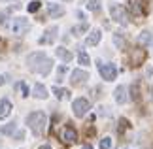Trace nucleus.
<instances>
[{"label":"nucleus","instance_id":"nucleus-1","mask_svg":"<svg viewBox=\"0 0 153 149\" xmlns=\"http://www.w3.org/2000/svg\"><path fill=\"white\" fill-rule=\"evenodd\" d=\"M27 64H28V68H30L32 72H38V74H42V76H48L51 72V68H53L51 59L45 55L44 51L30 53V55L27 57Z\"/></svg>","mask_w":153,"mask_h":149},{"label":"nucleus","instance_id":"nucleus-2","mask_svg":"<svg viewBox=\"0 0 153 149\" xmlns=\"http://www.w3.org/2000/svg\"><path fill=\"white\" fill-rule=\"evenodd\" d=\"M27 125L32 128L34 134H42L45 130V125H48V117H45L44 111H32L27 117Z\"/></svg>","mask_w":153,"mask_h":149},{"label":"nucleus","instance_id":"nucleus-3","mask_svg":"<svg viewBox=\"0 0 153 149\" xmlns=\"http://www.w3.org/2000/svg\"><path fill=\"white\" fill-rule=\"evenodd\" d=\"M110 15H111V19L115 23H119V25H127V21H128L127 8L123 4H119V2H111L110 4Z\"/></svg>","mask_w":153,"mask_h":149},{"label":"nucleus","instance_id":"nucleus-4","mask_svg":"<svg viewBox=\"0 0 153 149\" xmlns=\"http://www.w3.org/2000/svg\"><path fill=\"white\" fill-rule=\"evenodd\" d=\"M11 32L17 34V36H21V34H27L28 30H30V23H28V19H25V17H15L13 21H11Z\"/></svg>","mask_w":153,"mask_h":149},{"label":"nucleus","instance_id":"nucleus-5","mask_svg":"<svg viewBox=\"0 0 153 149\" xmlns=\"http://www.w3.org/2000/svg\"><path fill=\"white\" fill-rule=\"evenodd\" d=\"M72 110L76 117H83L87 111H89V100L87 98H76L72 102Z\"/></svg>","mask_w":153,"mask_h":149},{"label":"nucleus","instance_id":"nucleus-6","mask_svg":"<svg viewBox=\"0 0 153 149\" xmlns=\"http://www.w3.org/2000/svg\"><path fill=\"white\" fill-rule=\"evenodd\" d=\"M100 76L104 81H111L117 77V68L115 64H100Z\"/></svg>","mask_w":153,"mask_h":149},{"label":"nucleus","instance_id":"nucleus-7","mask_svg":"<svg viewBox=\"0 0 153 149\" xmlns=\"http://www.w3.org/2000/svg\"><path fill=\"white\" fill-rule=\"evenodd\" d=\"M87 79H89V74L83 72L81 68H78V70H74V72H72L70 83H72V85H81V83H85Z\"/></svg>","mask_w":153,"mask_h":149},{"label":"nucleus","instance_id":"nucleus-8","mask_svg":"<svg viewBox=\"0 0 153 149\" xmlns=\"http://www.w3.org/2000/svg\"><path fill=\"white\" fill-rule=\"evenodd\" d=\"M57 32H59V28H57V27H51V28H48V30L44 32V36L40 38V44H51V42H55V38H57Z\"/></svg>","mask_w":153,"mask_h":149},{"label":"nucleus","instance_id":"nucleus-9","mask_svg":"<svg viewBox=\"0 0 153 149\" xmlns=\"http://www.w3.org/2000/svg\"><path fill=\"white\" fill-rule=\"evenodd\" d=\"M114 98H115L117 104H125L127 102V87L125 85H119V87H117L115 93H114Z\"/></svg>","mask_w":153,"mask_h":149},{"label":"nucleus","instance_id":"nucleus-10","mask_svg":"<svg viewBox=\"0 0 153 149\" xmlns=\"http://www.w3.org/2000/svg\"><path fill=\"white\" fill-rule=\"evenodd\" d=\"M11 113V102L8 98H2L0 100V119H6Z\"/></svg>","mask_w":153,"mask_h":149},{"label":"nucleus","instance_id":"nucleus-11","mask_svg":"<svg viewBox=\"0 0 153 149\" xmlns=\"http://www.w3.org/2000/svg\"><path fill=\"white\" fill-rule=\"evenodd\" d=\"M62 140L68 142V144H74V142L78 140V134H76V130L72 127H66V128L62 130Z\"/></svg>","mask_w":153,"mask_h":149},{"label":"nucleus","instance_id":"nucleus-12","mask_svg":"<svg viewBox=\"0 0 153 149\" xmlns=\"http://www.w3.org/2000/svg\"><path fill=\"white\" fill-rule=\"evenodd\" d=\"M48 11H49L51 19H55V17L64 15V8H62L61 4H49V6H48Z\"/></svg>","mask_w":153,"mask_h":149},{"label":"nucleus","instance_id":"nucleus-13","mask_svg":"<svg viewBox=\"0 0 153 149\" xmlns=\"http://www.w3.org/2000/svg\"><path fill=\"white\" fill-rule=\"evenodd\" d=\"M100 40H102L100 30H91V32H89V36H87V40H85V44H87V45H97Z\"/></svg>","mask_w":153,"mask_h":149},{"label":"nucleus","instance_id":"nucleus-14","mask_svg":"<svg viewBox=\"0 0 153 149\" xmlns=\"http://www.w3.org/2000/svg\"><path fill=\"white\" fill-rule=\"evenodd\" d=\"M55 53H57V57H59V59H62L64 62H70V61H72V53H70L66 47H57Z\"/></svg>","mask_w":153,"mask_h":149},{"label":"nucleus","instance_id":"nucleus-15","mask_svg":"<svg viewBox=\"0 0 153 149\" xmlns=\"http://www.w3.org/2000/svg\"><path fill=\"white\" fill-rule=\"evenodd\" d=\"M34 96L40 98V100L48 98V89H45L42 83H36V85H34Z\"/></svg>","mask_w":153,"mask_h":149},{"label":"nucleus","instance_id":"nucleus-16","mask_svg":"<svg viewBox=\"0 0 153 149\" xmlns=\"http://www.w3.org/2000/svg\"><path fill=\"white\" fill-rule=\"evenodd\" d=\"M138 40H140V44H142V45H149L151 42H153V34L149 30H142V32H140V36H138Z\"/></svg>","mask_w":153,"mask_h":149},{"label":"nucleus","instance_id":"nucleus-17","mask_svg":"<svg viewBox=\"0 0 153 149\" xmlns=\"http://www.w3.org/2000/svg\"><path fill=\"white\" fill-rule=\"evenodd\" d=\"M85 30H89V25L83 21L81 25H78V27H74L72 28V32H74V36H81V32H85Z\"/></svg>","mask_w":153,"mask_h":149},{"label":"nucleus","instance_id":"nucleus-18","mask_svg":"<svg viewBox=\"0 0 153 149\" xmlns=\"http://www.w3.org/2000/svg\"><path fill=\"white\" fill-rule=\"evenodd\" d=\"M78 61H79V64H83V66H89V62H91V59H89V55H87L85 51H81L79 49V55H78Z\"/></svg>","mask_w":153,"mask_h":149},{"label":"nucleus","instance_id":"nucleus-19","mask_svg":"<svg viewBox=\"0 0 153 149\" xmlns=\"http://www.w3.org/2000/svg\"><path fill=\"white\" fill-rule=\"evenodd\" d=\"M51 91L55 93V96H57V98H64V96L68 98V96H70V93L66 91V89H59V87H53Z\"/></svg>","mask_w":153,"mask_h":149},{"label":"nucleus","instance_id":"nucleus-20","mask_svg":"<svg viewBox=\"0 0 153 149\" xmlns=\"http://www.w3.org/2000/svg\"><path fill=\"white\" fill-rule=\"evenodd\" d=\"M140 2H142V0H128V8L132 10V13H140Z\"/></svg>","mask_w":153,"mask_h":149},{"label":"nucleus","instance_id":"nucleus-21","mask_svg":"<svg viewBox=\"0 0 153 149\" xmlns=\"http://www.w3.org/2000/svg\"><path fill=\"white\" fill-rule=\"evenodd\" d=\"M114 42H115L117 49H123V47H125V42H123V36H121V32H115V34H114Z\"/></svg>","mask_w":153,"mask_h":149},{"label":"nucleus","instance_id":"nucleus-22","mask_svg":"<svg viewBox=\"0 0 153 149\" xmlns=\"http://www.w3.org/2000/svg\"><path fill=\"white\" fill-rule=\"evenodd\" d=\"M87 8H89L91 11H98V10H100V0H89Z\"/></svg>","mask_w":153,"mask_h":149},{"label":"nucleus","instance_id":"nucleus-23","mask_svg":"<svg viewBox=\"0 0 153 149\" xmlns=\"http://www.w3.org/2000/svg\"><path fill=\"white\" fill-rule=\"evenodd\" d=\"M0 130H2V134H13V130H15V123H8L6 127H2Z\"/></svg>","mask_w":153,"mask_h":149},{"label":"nucleus","instance_id":"nucleus-24","mask_svg":"<svg viewBox=\"0 0 153 149\" xmlns=\"http://www.w3.org/2000/svg\"><path fill=\"white\" fill-rule=\"evenodd\" d=\"M98 147L100 149H110L111 147V138H102L100 144H98Z\"/></svg>","mask_w":153,"mask_h":149},{"label":"nucleus","instance_id":"nucleus-25","mask_svg":"<svg viewBox=\"0 0 153 149\" xmlns=\"http://www.w3.org/2000/svg\"><path fill=\"white\" fill-rule=\"evenodd\" d=\"M17 91L21 93V96H28V89L25 83H17Z\"/></svg>","mask_w":153,"mask_h":149},{"label":"nucleus","instance_id":"nucleus-26","mask_svg":"<svg viewBox=\"0 0 153 149\" xmlns=\"http://www.w3.org/2000/svg\"><path fill=\"white\" fill-rule=\"evenodd\" d=\"M38 10H40V2H38V0H32V2L28 4V11L34 13V11H38Z\"/></svg>","mask_w":153,"mask_h":149},{"label":"nucleus","instance_id":"nucleus-27","mask_svg":"<svg viewBox=\"0 0 153 149\" xmlns=\"http://www.w3.org/2000/svg\"><path fill=\"white\" fill-rule=\"evenodd\" d=\"M64 72H66V66H61V68H59V77H57V81H62Z\"/></svg>","mask_w":153,"mask_h":149},{"label":"nucleus","instance_id":"nucleus-28","mask_svg":"<svg viewBox=\"0 0 153 149\" xmlns=\"http://www.w3.org/2000/svg\"><path fill=\"white\" fill-rule=\"evenodd\" d=\"M76 15H78V19H79V21H85V13H83L81 10H78V11H76Z\"/></svg>","mask_w":153,"mask_h":149},{"label":"nucleus","instance_id":"nucleus-29","mask_svg":"<svg viewBox=\"0 0 153 149\" xmlns=\"http://www.w3.org/2000/svg\"><path fill=\"white\" fill-rule=\"evenodd\" d=\"M8 19V13H4V11H0V25H2V23Z\"/></svg>","mask_w":153,"mask_h":149},{"label":"nucleus","instance_id":"nucleus-30","mask_svg":"<svg viewBox=\"0 0 153 149\" xmlns=\"http://www.w3.org/2000/svg\"><path fill=\"white\" fill-rule=\"evenodd\" d=\"M15 138H17V140H23V138H25V132H23V130H19V132H15Z\"/></svg>","mask_w":153,"mask_h":149},{"label":"nucleus","instance_id":"nucleus-31","mask_svg":"<svg viewBox=\"0 0 153 149\" xmlns=\"http://www.w3.org/2000/svg\"><path fill=\"white\" fill-rule=\"evenodd\" d=\"M8 81V77H4V76H0V85H4V83Z\"/></svg>","mask_w":153,"mask_h":149},{"label":"nucleus","instance_id":"nucleus-32","mask_svg":"<svg viewBox=\"0 0 153 149\" xmlns=\"http://www.w3.org/2000/svg\"><path fill=\"white\" fill-rule=\"evenodd\" d=\"M40 149H51V145H42Z\"/></svg>","mask_w":153,"mask_h":149},{"label":"nucleus","instance_id":"nucleus-33","mask_svg":"<svg viewBox=\"0 0 153 149\" xmlns=\"http://www.w3.org/2000/svg\"><path fill=\"white\" fill-rule=\"evenodd\" d=\"M81 149H93L91 145H83V147H81Z\"/></svg>","mask_w":153,"mask_h":149},{"label":"nucleus","instance_id":"nucleus-34","mask_svg":"<svg viewBox=\"0 0 153 149\" xmlns=\"http://www.w3.org/2000/svg\"><path fill=\"white\" fill-rule=\"evenodd\" d=\"M64 2H70V0H64Z\"/></svg>","mask_w":153,"mask_h":149}]
</instances>
